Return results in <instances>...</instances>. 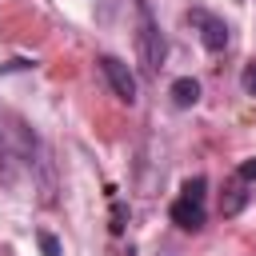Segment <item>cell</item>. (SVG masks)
Here are the masks:
<instances>
[{
	"instance_id": "obj_1",
	"label": "cell",
	"mask_w": 256,
	"mask_h": 256,
	"mask_svg": "<svg viewBox=\"0 0 256 256\" xmlns=\"http://www.w3.org/2000/svg\"><path fill=\"white\" fill-rule=\"evenodd\" d=\"M136 56H140V68L148 76H156L164 68V56H168V40H164L160 20H156L148 0H136Z\"/></svg>"
},
{
	"instance_id": "obj_2",
	"label": "cell",
	"mask_w": 256,
	"mask_h": 256,
	"mask_svg": "<svg viewBox=\"0 0 256 256\" xmlns=\"http://www.w3.org/2000/svg\"><path fill=\"white\" fill-rule=\"evenodd\" d=\"M96 64H100V76H104V84L112 88V96H116V100H124V104L132 108V104L140 100V84H136V72H132V68L120 60V56H100Z\"/></svg>"
},
{
	"instance_id": "obj_3",
	"label": "cell",
	"mask_w": 256,
	"mask_h": 256,
	"mask_svg": "<svg viewBox=\"0 0 256 256\" xmlns=\"http://www.w3.org/2000/svg\"><path fill=\"white\" fill-rule=\"evenodd\" d=\"M188 24L200 28V40L208 52H224L228 48V24L216 16V12H204V8H192L188 12Z\"/></svg>"
},
{
	"instance_id": "obj_4",
	"label": "cell",
	"mask_w": 256,
	"mask_h": 256,
	"mask_svg": "<svg viewBox=\"0 0 256 256\" xmlns=\"http://www.w3.org/2000/svg\"><path fill=\"white\" fill-rule=\"evenodd\" d=\"M168 216H172V224L184 228V232H200V228L208 224V208H204V200H188V196H180V200L168 208Z\"/></svg>"
},
{
	"instance_id": "obj_5",
	"label": "cell",
	"mask_w": 256,
	"mask_h": 256,
	"mask_svg": "<svg viewBox=\"0 0 256 256\" xmlns=\"http://www.w3.org/2000/svg\"><path fill=\"white\" fill-rule=\"evenodd\" d=\"M168 96H172V104H176V108H192V104L200 100V80H192V76H180V80H172Z\"/></svg>"
},
{
	"instance_id": "obj_6",
	"label": "cell",
	"mask_w": 256,
	"mask_h": 256,
	"mask_svg": "<svg viewBox=\"0 0 256 256\" xmlns=\"http://www.w3.org/2000/svg\"><path fill=\"white\" fill-rule=\"evenodd\" d=\"M244 204H248V184H244V180L236 176V180L228 184V192L220 196V212H224V216H236V212H240Z\"/></svg>"
},
{
	"instance_id": "obj_7",
	"label": "cell",
	"mask_w": 256,
	"mask_h": 256,
	"mask_svg": "<svg viewBox=\"0 0 256 256\" xmlns=\"http://www.w3.org/2000/svg\"><path fill=\"white\" fill-rule=\"evenodd\" d=\"M180 196H188V200H204V196H208V180H204V176H192V180H184Z\"/></svg>"
},
{
	"instance_id": "obj_8",
	"label": "cell",
	"mask_w": 256,
	"mask_h": 256,
	"mask_svg": "<svg viewBox=\"0 0 256 256\" xmlns=\"http://www.w3.org/2000/svg\"><path fill=\"white\" fill-rule=\"evenodd\" d=\"M40 252H44V256H60V240L48 236V232H40Z\"/></svg>"
},
{
	"instance_id": "obj_9",
	"label": "cell",
	"mask_w": 256,
	"mask_h": 256,
	"mask_svg": "<svg viewBox=\"0 0 256 256\" xmlns=\"http://www.w3.org/2000/svg\"><path fill=\"white\" fill-rule=\"evenodd\" d=\"M240 84H244V92H248V96H256V60H252V64L244 68V76H240Z\"/></svg>"
},
{
	"instance_id": "obj_10",
	"label": "cell",
	"mask_w": 256,
	"mask_h": 256,
	"mask_svg": "<svg viewBox=\"0 0 256 256\" xmlns=\"http://www.w3.org/2000/svg\"><path fill=\"white\" fill-rule=\"evenodd\" d=\"M236 176H240V180H244V184H252V180H256V156H252V160H244V164H240V172H236Z\"/></svg>"
}]
</instances>
